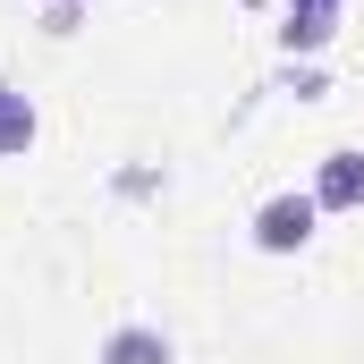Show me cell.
Segmentation results:
<instances>
[{
  "mask_svg": "<svg viewBox=\"0 0 364 364\" xmlns=\"http://www.w3.org/2000/svg\"><path fill=\"white\" fill-rule=\"evenodd\" d=\"M34 127H43V119H34V102H26L17 85H0V161L34 153Z\"/></svg>",
  "mask_w": 364,
  "mask_h": 364,
  "instance_id": "obj_5",
  "label": "cell"
},
{
  "mask_svg": "<svg viewBox=\"0 0 364 364\" xmlns=\"http://www.w3.org/2000/svg\"><path fill=\"white\" fill-rule=\"evenodd\" d=\"M314 203L322 212H364V153H331L322 178H314Z\"/></svg>",
  "mask_w": 364,
  "mask_h": 364,
  "instance_id": "obj_3",
  "label": "cell"
},
{
  "mask_svg": "<svg viewBox=\"0 0 364 364\" xmlns=\"http://www.w3.org/2000/svg\"><path fill=\"white\" fill-rule=\"evenodd\" d=\"M93 364H178V356H170V339H161L153 322H119V331L93 348Z\"/></svg>",
  "mask_w": 364,
  "mask_h": 364,
  "instance_id": "obj_2",
  "label": "cell"
},
{
  "mask_svg": "<svg viewBox=\"0 0 364 364\" xmlns=\"http://www.w3.org/2000/svg\"><path fill=\"white\" fill-rule=\"evenodd\" d=\"M331 34H339V0H288V26H279L288 51H322Z\"/></svg>",
  "mask_w": 364,
  "mask_h": 364,
  "instance_id": "obj_4",
  "label": "cell"
},
{
  "mask_svg": "<svg viewBox=\"0 0 364 364\" xmlns=\"http://www.w3.org/2000/svg\"><path fill=\"white\" fill-rule=\"evenodd\" d=\"M314 220H322L314 195H272V203L255 212V246H263V255H296V246L314 237Z\"/></svg>",
  "mask_w": 364,
  "mask_h": 364,
  "instance_id": "obj_1",
  "label": "cell"
}]
</instances>
